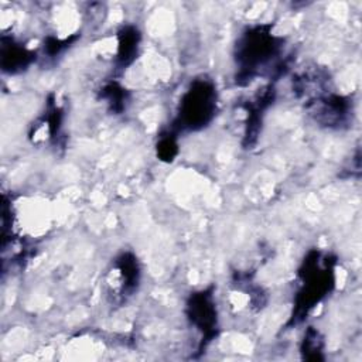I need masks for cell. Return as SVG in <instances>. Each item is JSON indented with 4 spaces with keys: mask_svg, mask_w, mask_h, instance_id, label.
Listing matches in <instances>:
<instances>
[{
    "mask_svg": "<svg viewBox=\"0 0 362 362\" xmlns=\"http://www.w3.org/2000/svg\"><path fill=\"white\" fill-rule=\"evenodd\" d=\"M335 260L320 250H311L298 270L301 280L291 322L298 324L329 293L335 281Z\"/></svg>",
    "mask_w": 362,
    "mask_h": 362,
    "instance_id": "6da1fadb",
    "label": "cell"
},
{
    "mask_svg": "<svg viewBox=\"0 0 362 362\" xmlns=\"http://www.w3.org/2000/svg\"><path fill=\"white\" fill-rule=\"evenodd\" d=\"M281 38L273 34L272 24H259L240 34L235 47L236 81L246 83L280 52Z\"/></svg>",
    "mask_w": 362,
    "mask_h": 362,
    "instance_id": "7a4b0ae2",
    "label": "cell"
},
{
    "mask_svg": "<svg viewBox=\"0 0 362 362\" xmlns=\"http://www.w3.org/2000/svg\"><path fill=\"white\" fill-rule=\"evenodd\" d=\"M216 89L209 79H195L181 96L174 127L199 130L211 123L216 112Z\"/></svg>",
    "mask_w": 362,
    "mask_h": 362,
    "instance_id": "3957f363",
    "label": "cell"
},
{
    "mask_svg": "<svg viewBox=\"0 0 362 362\" xmlns=\"http://www.w3.org/2000/svg\"><path fill=\"white\" fill-rule=\"evenodd\" d=\"M187 315L191 324L202 332L204 342H209L215 337L218 318L211 288L201 290L189 297L187 303Z\"/></svg>",
    "mask_w": 362,
    "mask_h": 362,
    "instance_id": "277c9868",
    "label": "cell"
},
{
    "mask_svg": "<svg viewBox=\"0 0 362 362\" xmlns=\"http://www.w3.org/2000/svg\"><path fill=\"white\" fill-rule=\"evenodd\" d=\"M349 102L335 93H322L310 99L314 119L327 127H342L349 119Z\"/></svg>",
    "mask_w": 362,
    "mask_h": 362,
    "instance_id": "5b68a950",
    "label": "cell"
},
{
    "mask_svg": "<svg viewBox=\"0 0 362 362\" xmlns=\"http://www.w3.org/2000/svg\"><path fill=\"white\" fill-rule=\"evenodd\" d=\"M115 273L117 276V280L120 281L117 284V288L120 291V296L126 297L130 296L139 286L140 281V264L133 253H122L115 260Z\"/></svg>",
    "mask_w": 362,
    "mask_h": 362,
    "instance_id": "8992f818",
    "label": "cell"
},
{
    "mask_svg": "<svg viewBox=\"0 0 362 362\" xmlns=\"http://www.w3.org/2000/svg\"><path fill=\"white\" fill-rule=\"evenodd\" d=\"M34 52L27 49L24 45L14 42L10 40L6 42V40H1V54H0V62L1 68L6 72L14 74L25 69L34 59Z\"/></svg>",
    "mask_w": 362,
    "mask_h": 362,
    "instance_id": "52a82bcc",
    "label": "cell"
},
{
    "mask_svg": "<svg viewBox=\"0 0 362 362\" xmlns=\"http://www.w3.org/2000/svg\"><path fill=\"white\" fill-rule=\"evenodd\" d=\"M140 42V33L137 28L127 25L123 27L117 33V54H116V62L119 68H124L133 62V59L137 55V48Z\"/></svg>",
    "mask_w": 362,
    "mask_h": 362,
    "instance_id": "ba28073f",
    "label": "cell"
},
{
    "mask_svg": "<svg viewBox=\"0 0 362 362\" xmlns=\"http://www.w3.org/2000/svg\"><path fill=\"white\" fill-rule=\"evenodd\" d=\"M102 98L109 103V106L112 107V110L115 112H122L124 109V103H126V92L122 86H119L117 83L112 82L109 85H106L102 90Z\"/></svg>",
    "mask_w": 362,
    "mask_h": 362,
    "instance_id": "9c48e42d",
    "label": "cell"
},
{
    "mask_svg": "<svg viewBox=\"0 0 362 362\" xmlns=\"http://www.w3.org/2000/svg\"><path fill=\"white\" fill-rule=\"evenodd\" d=\"M322 349V339L318 334V331H315L314 328H308L303 341V346L301 351L305 354L307 359H318V354Z\"/></svg>",
    "mask_w": 362,
    "mask_h": 362,
    "instance_id": "30bf717a",
    "label": "cell"
},
{
    "mask_svg": "<svg viewBox=\"0 0 362 362\" xmlns=\"http://www.w3.org/2000/svg\"><path fill=\"white\" fill-rule=\"evenodd\" d=\"M177 140H175V134L174 133H167L164 136L160 137L158 143H157V154L161 160L164 161H171L178 148H177Z\"/></svg>",
    "mask_w": 362,
    "mask_h": 362,
    "instance_id": "8fae6325",
    "label": "cell"
}]
</instances>
